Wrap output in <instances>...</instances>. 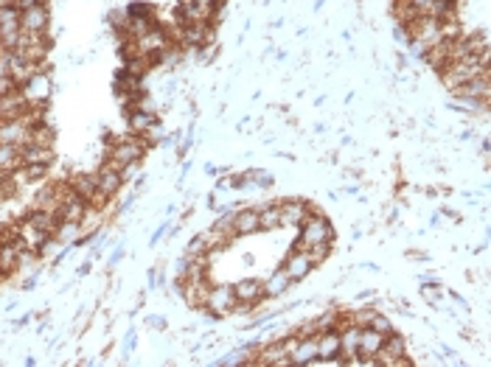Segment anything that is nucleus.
I'll return each mask as SVG.
<instances>
[{"instance_id": "f257e3e1", "label": "nucleus", "mask_w": 491, "mask_h": 367, "mask_svg": "<svg viewBox=\"0 0 491 367\" xmlns=\"http://www.w3.org/2000/svg\"><path fill=\"white\" fill-rule=\"evenodd\" d=\"M483 71H489V51H483V54H478V57H466V59L449 62V65L441 71V78H444V84H446L449 90H455V87L466 84L469 78H475L478 74H483Z\"/></svg>"}, {"instance_id": "f03ea898", "label": "nucleus", "mask_w": 491, "mask_h": 367, "mask_svg": "<svg viewBox=\"0 0 491 367\" xmlns=\"http://www.w3.org/2000/svg\"><path fill=\"white\" fill-rule=\"evenodd\" d=\"M408 34L412 37V45L424 54L432 42H438L444 34H441V20H435V17H418V20H412L408 25Z\"/></svg>"}, {"instance_id": "7ed1b4c3", "label": "nucleus", "mask_w": 491, "mask_h": 367, "mask_svg": "<svg viewBox=\"0 0 491 367\" xmlns=\"http://www.w3.org/2000/svg\"><path fill=\"white\" fill-rule=\"evenodd\" d=\"M315 244H331V227L320 216H306L304 219V230H301L298 250H306V247H315Z\"/></svg>"}, {"instance_id": "20e7f679", "label": "nucleus", "mask_w": 491, "mask_h": 367, "mask_svg": "<svg viewBox=\"0 0 491 367\" xmlns=\"http://www.w3.org/2000/svg\"><path fill=\"white\" fill-rule=\"evenodd\" d=\"M31 124L17 115V118H8V121H0V144H8V146H25L31 141Z\"/></svg>"}, {"instance_id": "39448f33", "label": "nucleus", "mask_w": 491, "mask_h": 367, "mask_svg": "<svg viewBox=\"0 0 491 367\" xmlns=\"http://www.w3.org/2000/svg\"><path fill=\"white\" fill-rule=\"evenodd\" d=\"M144 151H146V144L135 135V138H124L121 144H115L112 146V154H110V163L121 171L124 165H129V163H138L141 157H144Z\"/></svg>"}, {"instance_id": "423d86ee", "label": "nucleus", "mask_w": 491, "mask_h": 367, "mask_svg": "<svg viewBox=\"0 0 491 367\" xmlns=\"http://www.w3.org/2000/svg\"><path fill=\"white\" fill-rule=\"evenodd\" d=\"M11 51H17L25 59H31V62L40 65V59L48 54V40L42 34H34V31H20V37H17V42H14Z\"/></svg>"}, {"instance_id": "0eeeda50", "label": "nucleus", "mask_w": 491, "mask_h": 367, "mask_svg": "<svg viewBox=\"0 0 491 367\" xmlns=\"http://www.w3.org/2000/svg\"><path fill=\"white\" fill-rule=\"evenodd\" d=\"M205 305H208L216 317H222V314L236 311V308H239V300H236L233 286H211V289H208V297H205Z\"/></svg>"}, {"instance_id": "6e6552de", "label": "nucleus", "mask_w": 491, "mask_h": 367, "mask_svg": "<svg viewBox=\"0 0 491 367\" xmlns=\"http://www.w3.org/2000/svg\"><path fill=\"white\" fill-rule=\"evenodd\" d=\"M20 31H23L20 28V11L14 6H3L0 8V45L6 51H11L17 37H20Z\"/></svg>"}, {"instance_id": "1a4fd4ad", "label": "nucleus", "mask_w": 491, "mask_h": 367, "mask_svg": "<svg viewBox=\"0 0 491 367\" xmlns=\"http://www.w3.org/2000/svg\"><path fill=\"white\" fill-rule=\"evenodd\" d=\"M37 74H40V65H37V62L25 59V57L17 54V51H8V76H11V81H14L17 87H25Z\"/></svg>"}, {"instance_id": "9d476101", "label": "nucleus", "mask_w": 491, "mask_h": 367, "mask_svg": "<svg viewBox=\"0 0 491 367\" xmlns=\"http://www.w3.org/2000/svg\"><path fill=\"white\" fill-rule=\"evenodd\" d=\"M166 45H168V37H166L163 28H149V31H144L138 40H135V51L141 54V57H158V54H163Z\"/></svg>"}, {"instance_id": "9b49d317", "label": "nucleus", "mask_w": 491, "mask_h": 367, "mask_svg": "<svg viewBox=\"0 0 491 367\" xmlns=\"http://www.w3.org/2000/svg\"><path fill=\"white\" fill-rule=\"evenodd\" d=\"M121 182H124V177H121V171H118L112 163H104V165H101V171L96 174V191H98V197H101V199L115 197V194H118V188H121Z\"/></svg>"}, {"instance_id": "f8f14e48", "label": "nucleus", "mask_w": 491, "mask_h": 367, "mask_svg": "<svg viewBox=\"0 0 491 367\" xmlns=\"http://www.w3.org/2000/svg\"><path fill=\"white\" fill-rule=\"evenodd\" d=\"M458 98H475V101H489V71H483V74H478L475 78H469L466 84H461V87H455L452 90Z\"/></svg>"}, {"instance_id": "ddd939ff", "label": "nucleus", "mask_w": 491, "mask_h": 367, "mask_svg": "<svg viewBox=\"0 0 491 367\" xmlns=\"http://www.w3.org/2000/svg\"><path fill=\"white\" fill-rule=\"evenodd\" d=\"M208 289H211L208 275H194V278H185V281H183V297H185V303L194 305V308H197V305H205Z\"/></svg>"}, {"instance_id": "4468645a", "label": "nucleus", "mask_w": 491, "mask_h": 367, "mask_svg": "<svg viewBox=\"0 0 491 367\" xmlns=\"http://www.w3.org/2000/svg\"><path fill=\"white\" fill-rule=\"evenodd\" d=\"M20 28L23 31H34V34H45V28H48V8L40 3V6H31V8L20 11Z\"/></svg>"}, {"instance_id": "2eb2a0df", "label": "nucleus", "mask_w": 491, "mask_h": 367, "mask_svg": "<svg viewBox=\"0 0 491 367\" xmlns=\"http://www.w3.org/2000/svg\"><path fill=\"white\" fill-rule=\"evenodd\" d=\"M449 54H452V40L449 37H441L438 42H432L427 51H424V59L435 68V71H444L449 65Z\"/></svg>"}, {"instance_id": "dca6fc26", "label": "nucleus", "mask_w": 491, "mask_h": 367, "mask_svg": "<svg viewBox=\"0 0 491 367\" xmlns=\"http://www.w3.org/2000/svg\"><path fill=\"white\" fill-rule=\"evenodd\" d=\"M315 267V261L309 258V252L306 250H295L289 258H287V264H284V272L292 278V281H301V278H306L309 275V269Z\"/></svg>"}, {"instance_id": "f3484780", "label": "nucleus", "mask_w": 491, "mask_h": 367, "mask_svg": "<svg viewBox=\"0 0 491 367\" xmlns=\"http://www.w3.org/2000/svg\"><path fill=\"white\" fill-rule=\"evenodd\" d=\"M289 362L292 365H312V362H318V339H312V337L298 339L295 351L289 354Z\"/></svg>"}, {"instance_id": "a211bd4d", "label": "nucleus", "mask_w": 491, "mask_h": 367, "mask_svg": "<svg viewBox=\"0 0 491 367\" xmlns=\"http://www.w3.org/2000/svg\"><path fill=\"white\" fill-rule=\"evenodd\" d=\"M211 40H214V31L208 28V23H188L180 31V42H185V45H202Z\"/></svg>"}, {"instance_id": "6ab92c4d", "label": "nucleus", "mask_w": 491, "mask_h": 367, "mask_svg": "<svg viewBox=\"0 0 491 367\" xmlns=\"http://www.w3.org/2000/svg\"><path fill=\"white\" fill-rule=\"evenodd\" d=\"M71 188L82 197L87 205H93V208L101 205V202H98L101 197H98V191H96V177H90V174H79V177L71 180Z\"/></svg>"}, {"instance_id": "aec40b11", "label": "nucleus", "mask_w": 491, "mask_h": 367, "mask_svg": "<svg viewBox=\"0 0 491 367\" xmlns=\"http://www.w3.org/2000/svg\"><path fill=\"white\" fill-rule=\"evenodd\" d=\"M233 292H236L239 305H255L258 300L267 297V294H264V284H258V281H242V284L233 286Z\"/></svg>"}, {"instance_id": "412c9836", "label": "nucleus", "mask_w": 491, "mask_h": 367, "mask_svg": "<svg viewBox=\"0 0 491 367\" xmlns=\"http://www.w3.org/2000/svg\"><path fill=\"white\" fill-rule=\"evenodd\" d=\"M278 214H281V227H292V224H304V219L309 216V208L304 202H284L278 205Z\"/></svg>"}, {"instance_id": "4be33fe9", "label": "nucleus", "mask_w": 491, "mask_h": 367, "mask_svg": "<svg viewBox=\"0 0 491 367\" xmlns=\"http://www.w3.org/2000/svg\"><path fill=\"white\" fill-rule=\"evenodd\" d=\"M25 250V241H6L0 244V272H11L20 264V252Z\"/></svg>"}, {"instance_id": "5701e85b", "label": "nucleus", "mask_w": 491, "mask_h": 367, "mask_svg": "<svg viewBox=\"0 0 491 367\" xmlns=\"http://www.w3.org/2000/svg\"><path fill=\"white\" fill-rule=\"evenodd\" d=\"M20 163H25V165H48L51 163V148L37 146V144H25V146H20Z\"/></svg>"}, {"instance_id": "b1692460", "label": "nucleus", "mask_w": 491, "mask_h": 367, "mask_svg": "<svg viewBox=\"0 0 491 367\" xmlns=\"http://www.w3.org/2000/svg\"><path fill=\"white\" fill-rule=\"evenodd\" d=\"M340 354V331H326L318 339V359L334 362V356Z\"/></svg>"}, {"instance_id": "393cba45", "label": "nucleus", "mask_w": 491, "mask_h": 367, "mask_svg": "<svg viewBox=\"0 0 491 367\" xmlns=\"http://www.w3.org/2000/svg\"><path fill=\"white\" fill-rule=\"evenodd\" d=\"M25 224H31V227H37V230H45L48 235H54L57 233V227H59V219L51 214V211H42V208H34L31 214H28V219Z\"/></svg>"}, {"instance_id": "a878e982", "label": "nucleus", "mask_w": 491, "mask_h": 367, "mask_svg": "<svg viewBox=\"0 0 491 367\" xmlns=\"http://www.w3.org/2000/svg\"><path fill=\"white\" fill-rule=\"evenodd\" d=\"M23 95H25L28 104H40V101H45V95H48V78H45L42 74H37L28 84H25Z\"/></svg>"}, {"instance_id": "bb28decb", "label": "nucleus", "mask_w": 491, "mask_h": 367, "mask_svg": "<svg viewBox=\"0 0 491 367\" xmlns=\"http://www.w3.org/2000/svg\"><path fill=\"white\" fill-rule=\"evenodd\" d=\"M340 351L345 356H359V325H348L345 331H340Z\"/></svg>"}, {"instance_id": "cd10ccee", "label": "nucleus", "mask_w": 491, "mask_h": 367, "mask_svg": "<svg viewBox=\"0 0 491 367\" xmlns=\"http://www.w3.org/2000/svg\"><path fill=\"white\" fill-rule=\"evenodd\" d=\"M382 342H385V334H379V331H374V328L359 331V354H362V356H374V354L382 348Z\"/></svg>"}, {"instance_id": "c85d7f7f", "label": "nucleus", "mask_w": 491, "mask_h": 367, "mask_svg": "<svg viewBox=\"0 0 491 367\" xmlns=\"http://www.w3.org/2000/svg\"><path fill=\"white\" fill-rule=\"evenodd\" d=\"M233 230L236 235H250L258 233V211H242L233 216Z\"/></svg>"}, {"instance_id": "c756f323", "label": "nucleus", "mask_w": 491, "mask_h": 367, "mask_svg": "<svg viewBox=\"0 0 491 367\" xmlns=\"http://www.w3.org/2000/svg\"><path fill=\"white\" fill-rule=\"evenodd\" d=\"M20 148L8 146V144H0V174H11L14 168H20Z\"/></svg>"}, {"instance_id": "7c9ffc66", "label": "nucleus", "mask_w": 491, "mask_h": 367, "mask_svg": "<svg viewBox=\"0 0 491 367\" xmlns=\"http://www.w3.org/2000/svg\"><path fill=\"white\" fill-rule=\"evenodd\" d=\"M183 17H185V25H188V23H208V20L214 17V11L202 8L197 0H185V3H183Z\"/></svg>"}, {"instance_id": "2f4dec72", "label": "nucleus", "mask_w": 491, "mask_h": 367, "mask_svg": "<svg viewBox=\"0 0 491 367\" xmlns=\"http://www.w3.org/2000/svg\"><path fill=\"white\" fill-rule=\"evenodd\" d=\"M292 286V278L281 269V272H275V275H270V281L264 284V294H270V297H278V294H284L287 289Z\"/></svg>"}, {"instance_id": "473e14b6", "label": "nucleus", "mask_w": 491, "mask_h": 367, "mask_svg": "<svg viewBox=\"0 0 491 367\" xmlns=\"http://www.w3.org/2000/svg\"><path fill=\"white\" fill-rule=\"evenodd\" d=\"M45 168H48V165H25V163H23V168H14V180H17V182H34L37 177L45 174Z\"/></svg>"}, {"instance_id": "72a5a7b5", "label": "nucleus", "mask_w": 491, "mask_h": 367, "mask_svg": "<svg viewBox=\"0 0 491 367\" xmlns=\"http://www.w3.org/2000/svg\"><path fill=\"white\" fill-rule=\"evenodd\" d=\"M275 227H281V214H278V208H264V211L258 214V230H275Z\"/></svg>"}, {"instance_id": "f704fd0d", "label": "nucleus", "mask_w": 491, "mask_h": 367, "mask_svg": "<svg viewBox=\"0 0 491 367\" xmlns=\"http://www.w3.org/2000/svg\"><path fill=\"white\" fill-rule=\"evenodd\" d=\"M28 144H37V146H48L54 144V135H51V129L48 127H42V124H37L34 129H31V141Z\"/></svg>"}, {"instance_id": "c9c22d12", "label": "nucleus", "mask_w": 491, "mask_h": 367, "mask_svg": "<svg viewBox=\"0 0 491 367\" xmlns=\"http://www.w3.org/2000/svg\"><path fill=\"white\" fill-rule=\"evenodd\" d=\"M337 325H340V314L328 311V314H323L320 320H315V334H326V331H337Z\"/></svg>"}, {"instance_id": "e433bc0d", "label": "nucleus", "mask_w": 491, "mask_h": 367, "mask_svg": "<svg viewBox=\"0 0 491 367\" xmlns=\"http://www.w3.org/2000/svg\"><path fill=\"white\" fill-rule=\"evenodd\" d=\"M368 328H374V331H379V334H391V331H393V325H391V320H388L385 314H374L371 322H368Z\"/></svg>"}, {"instance_id": "4c0bfd02", "label": "nucleus", "mask_w": 491, "mask_h": 367, "mask_svg": "<svg viewBox=\"0 0 491 367\" xmlns=\"http://www.w3.org/2000/svg\"><path fill=\"white\" fill-rule=\"evenodd\" d=\"M129 124H132L135 129H149V127L155 124V115H152V112H135V115L129 118Z\"/></svg>"}, {"instance_id": "58836bf2", "label": "nucleus", "mask_w": 491, "mask_h": 367, "mask_svg": "<svg viewBox=\"0 0 491 367\" xmlns=\"http://www.w3.org/2000/svg\"><path fill=\"white\" fill-rule=\"evenodd\" d=\"M14 90H17V84L11 81V76H0V98L8 95V93H14Z\"/></svg>"}, {"instance_id": "ea45409f", "label": "nucleus", "mask_w": 491, "mask_h": 367, "mask_svg": "<svg viewBox=\"0 0 491 367\" xmlns=\"http://www.w3.org/2000/svg\"><path fill=\"white\" fill-rule=\"evenodd\" d=\"M424 297H427L429 303H435V305H441V297H438V289H424Z\"/></svg>"}, {"instance_id": "a19ab883", "label": "nucleus", "mask_w": 491, "mask_h": 367, "mask_svg": "<svg viewBox=\"0 0 491 367\" xmlns=\"http://www.w3.org/2000/svg\"><path fill=\"white\" fill-rule=\"evenodd\" d=\"M14 3H17V0H0V8H3V6H14Z\"/></svg>"}]
</instances>
